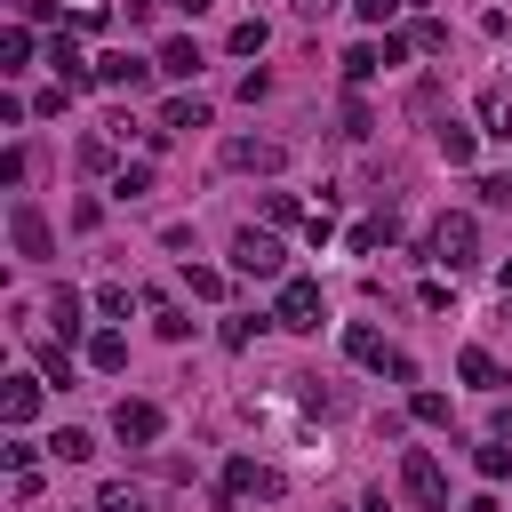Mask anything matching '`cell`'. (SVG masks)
I'll list each match as a JSON object with an SVG mask.
<instances>
[{
	"label": "cell",
	"instance_id": "obj_1",
	"mask_svg": "<svg viewBox=\"0 0 512 512\" xmlns=\"http://www.w3.org/2000/svg\"><path fill=\"white\" fill-rule=\"evenodd\" d=\"M400 488H408V504H416V512H448V472H440L424 448H408V456H400Z\"/></svg>",
	"mask_w": 512,
	"mask_h": 512
},
{
	"label": "cell",
	"instance_id": "obj_2",
	"mask_svg": "<svg viewBox=\"0 0 512 512\" xmlns=\"http://www.w3.org/2000/svg\"><path fill=\"white\" fill-rule=\"evenodd\" d=\"M472 256H480V224H472V216H440V224H432V264L464 272Z\"/></svg>",
	"mask_w": 512,
	"mask_h": 512
},
{
	"label": "cell",
	"instance_id": "obj_3",
	"mask_svg": "<svg viewBox=\"0 0 512 512\" xmlns=\"http://www.w3.org/2000/svg\"><path fill=\"white\" fill-rule=\"evenodd\" d=\"M8 240H16V256H32V264H48V256H56V232H48V216H40L32 200H16V208H8Z\"/></svg>",
	"mask_w": 512,
	"mask_h": 512
},
{
	"label": "cell",
	"instance_id": "obj_4",
	"mask_svg": "<svg viewBox=\"0 0 512 512\" xmlns=\"http://www.w3.org/2000/svg\"><path fill=\"white\" fill-rule=\"evenodd\" d=\"M232 272L272 280V272H280V240H272V232H256V224H248V232H232Z\"/></svg>",
	"mask_w": 512,
	"mask_h": 512
},
{
	"label": "cell",
	"instance_id": "obj_5",
	"mask_svg": "<svg viewBox=\"0 0 512 512\" xmlns=\"http://www.w3.org/2000/svg\"><path fill=\"white\" fill-rule=\"evenodd\" d=\"M272 320H280V328H296V336H304V328H320V320H328V304H320V280H288Z\"/></svg>",
	"mask_w": 512,
	"mask_h": 512
},
{
	"label": "cell",
	"instance_id": "obj_6",
	"mask_svg": "<svg viewBox=\"0 0 512 512\" xmlns=\"http://www.w3.org/2000/svg\"><path fill=\"white\" fill-rule=\"evenodd\" d=\"M232 496H280V472L256 464V456H232V464H224V504H232Z\"/></svg>",
	"mask_w": 512,
	"mask_h": 512
},
{
	"label": "cell",
	"instance_id": "obj_7",
	"mask_svg": "<svg viewBox=\"0 0 512 512\" xmlns=\"http://www.w3.org/2000/svg\"><path fill=\"white\" fill-rule=\"evenodd\" d=\"M112 432H120L128 448H144V440H160V408H152V400H120V408H112Z\"/></svg>",
	"mask_w": 512,
	"mask_h": 512
},
{
	"label": "cell",
	"instance_id": "obj_8",
	"mask_svg": "<svg viewBox=\"0 0 512 512\" xmlns=\"http://www.w3.org/2000/svg\"><path fill=\"white\" fill-rule=\"evenodd\" d=\"M224 160H232V168H264V176H272V168L288 160V144H272V136H232V144H224Z\"/></svg>",
	"mask_w": 512,
	"mask_h": 512
},
{
	"label": "cell",
	"instance_id": "obj_9",
	"mask_svg": "<svg viewBox=\"0 0 512 512\" xmlns=\"http://www.w3.org/2000/svg\"><path fill=\"white\" fill-rule=\"evenodd\" d=\"M144 80H152V64H136V56H104V64H96V88H128V96H136Z\"/></svg>",
	"mask_w": 512,
	"mask_h": 512
},
{
	"label": "cell",
	"instance_id": "obj_10",
	"mask_svg": "<svg viewBox=\"0 0 512 512\" xmlns=\"http://www.w3.org/2000/svg\"><path fill=\"white\" fill-rule=\"evenodd\" d=\"M0 408H8V424L24 432V424H32V408H40V376H8V392H0Z\"/></svg>",
	"mask_w": 512,
	"mask_h": 512
},
{
	"label": "cell",
	"instance_id": "obj_11",
	"mask_svg": "<svg viewBox=\"0 0 512 512\" xmlns=\"http://www.w3.org/2000/svg\"><path fill=\"white\" fill-rule=\"evenodd\" d=\"M480 120H488V136H504V144H512V88H504V80H488V88H480Z\"/></svg>",
	"mask_w": 512,
	"mask_h": 512
},
{
	"label": "cell",
	"instance_id": "obj_12",
	"mask_svg": "<svg viewBox=\"0 0 512 512\" xmlns=\"http://www.w3.org/2000/svg\"><path fill=\"white\" fill-rule=\"evenodd\" d=\"M384 64H392V48H384V40H360V48H352V56H344V80H352V88H360V80H376V72H384Z\"/></svg>",
	"mask_w": 512,
	"mask_h": 512
},
{
	"label": "cell",
	"instance_id": "obj_13",
	"mask_svg": "<svg viewBox=\"0 0 512 512\" xmlns=\"http://www.w3.org/2000/svg\"><path fill=\"white\" fill-rule=\"evenodd\" d=\"M48 64H56V80H64V88H80V80H96V72H88V64H80V48H72V40H64V32H56V40H48Z\"/></svg>",
	"mask_w": 512,
	"mask_h": 512
},
{
	"label": "cell",
	"instance_id": "obj_14",
	"mask_svg": "<svg viewBox=\"0 0 512 512\" xmlns=\"http://www.w3.org/2000/svg\"><path fill=\"white\" fill-rule=\"evenodd\" d=\"M160 128H168V136H192V128H208V104H200V96H176V104L160 112Z\"/></svg>",
	"mask_w": 512,
	"mask_h": 512
},
{
	"label": "cell",
	"instance_id": "obj_15",
	"mask_svg": "<svg viewBox=\"0 0 512 512\" xmlns=\"http://www.w3.org/2000/svg\"><path fill=\"white\" fill-rule=\"evenodd\" d=\"M344 352H352L360 368H384V360H392V344H384L376 328H344Z\"/></svg>",
	"mask_w": 512,
	"mask_h": 512
},
{
	"label": "cell",
	"instance_id": "obj_16",
	"mask_svg": "<svg viewBox=\"0 0 512 512\" xmlns=\"http://www.w3.org/2000/svg\"><path fill=\"white\" fill-rule=\"evenodd\" d=\"M88 360H96L104 376H112V368H128V336H120V328H104V336H88Z\"/></svg>",
	"mask_w": 512,
	"mask_h": 512
},
{
	"label": "cell",
	"instance_id": "obj_17",
	"mask_svg": "<svg viewBox=\"0 0 512 512\" xmlns=\"http://www.w3.org/2000/svg\"><path fill=\"white\" fill-rule=\"evenodd\" d=\"M96 512H152V496H144V488H128V480H104Z\"/></svg>",
	"mask_w": 512,
	"mask_h": 512
},
{
	"label": "cell",
	"instance_id": "obj_18",
	"mask_svg": "<svg viewBox=\"0 0 512 512\" xmlns=\"http://www.w3.org/2000/svg\"><path fill=\"white\" fill-rule=\"evenodd\" d=\"M160 72H168V80H192V72H200V48H192V40H168V48H160Z\"/></svg>",
	"mask_w": 512,
	"mask_h": 512
},
{
	"label": "cell",
	"instance_id": "obj_19",
	"mask_svg": "<svg viewBox=\"0 0 512 512\" xmlns=\"http://www.w3.org/2000/svg\"><path fill=\"white\" fill-rule=\"evenodd\" d=\"M48 320H56V328H64V344H72V336H80V296H72V288H56V296H48Z\"/></svg>",
	"mask_w": 512,
	"mask_h": 512
},
{
	"label": "cell",
	"instance_id": "obj_20",
	"mask_svg": "<svg viewBox=\"0 0 512 512\" xmlns=\"http://www.w3.org/2000/svg\"><path fill=\"white\" fill-rule=\"evenodd\" d=\"M456 368H464V384H480V392H488V384H504V368H496V360H488L480 344H472V352H464Z\"/></svg>",
	"mask_w": 512,
	"mask_h": 512
},
{
	"label": "cell",
	"instance_id": "obj_21",
	"mask_svg": "<svg viewBox=\"0 0 512 512\" xmlns=\"http://www.w3.org/2000/svg\"><path fill=\"white\" fill-rule=\"evenodd\" d=\"M264 40H272V32L248 16V24H232V40H224V48H232V56H264Z\"/></svg>",
	"mask_w": 512,
	"mask_h": 512
},
{
	"label": "cell",
	"instance_id": "obj_22",
	"mask_svg": "<svg viewBox=\"0 0 512 512\" xmlns=\"http://www.w3.org/2000/svg\"><path fill=\"white\" fill-rule=\"evenodd\" d=\"M472 464H480V480H504V472H512V440H488Z\"/></svg>",
	"mask_w": 512,
	"mask_h": 512
},
{
	"label": "cell",
	"instance_id": "obj_23",
	"mask_svg": "<svg viewBox=\"0 0 512 512\" xmlns=\"http://www.w3.org/2000/svg\"><path fill=\"white\" fill-rule=\"evenodd\" d=\"M408 48H424V56H440V48H448V24H440V16H424V24L408 32Z\"/></svg>",
	"mask_w": 512,
	"mask_h": 512
},
{
	"label": "cell",
	"instance_id": "obj_24",
	"mask_svg": "<svg viewBox=\"0 0 512 512\" xmlns=\"http://www.w3.org/2000/svg\"><path fill=\"white\" fill-rule=\"evenodd\" d=\"M440 160L464 168V160H472V128H440Z\"/></svg>",
	"mask_w": 512,
	"mask_h": 512
},
{
	"label": "cell",
	"instance_id": "obj_25",
	"mask_svg": "<svg viewBox=\"0 0 512 512\" xmlns=\"http://www.w3.org/2000/svg\"><path fill=\"white\" fill-rule=\"evenodd\" d=\"M112 192H120V200H144V192H152V168H144V160H136V168H120V176H112Z\"/></svg>",
	"mask_w": 512,
	"mask_h": 512
},
{
	"label": "cell",
	"instance_id": "obj_26",
	"mask_svg": "<svg viewBox=\"0 0 512 512\" xmlns=\"http://www.w3.org/2000/svg\"><path fill=\"white\" fill-rule=\"evenodd\" d=\"M128 304H136V288H120V280H104V288H96V312H112V320H128Z\"/></svg>",
	"mask_w": 512,
	"mask_h": 512
},
{
	"label": "cell",
	"instance_id": "obj_27",
	"mask_svg": "<svg viewBox=\"0 0 512 512\" xmlns=\"http://www.w3.org/2000/svg\"><path fill=\"white\" fill-rule=\"evenodd\" d=\"M40 376H48V384H72V352H64V344H40Z\"/></svg>",
	"mask_w": 512,
	"mask_h": 512
},
{
	"label": "cell",
	"instance_id": "obj_28",
	"mask_svg": "<svg viewBox=\"0 0 512 512\" xmlns=\"http://www.w3.org/2000/svg\"><path fill=\"white\" fill-rule=\"evenodd\" d=\"M24 56H32V32H24V24H16V32H0V64H8V72H16V64H24Z\"/></svg>",
	"mask_w": 512,
	"mask_h": 512
},
{
	"label": "cell",
	"instance_id": "obj_29",
	"mask_svg": "<svg viewBox=\"0 0 512 512\" xmlns=\"http://www.w3.org/2000/svg\"><path fill=\"white\" fill-rule=\"evenodd\" d=\"M48 448H56V456H64V464H80V456H88V448H96V440H88V432H72V424H64V432H56V440H48Z\"/></svg>",
	"mask_w": 512,
	"mask_h": 512
},
{
	"label": "cell",
	"instance_id": "obj_30",
	"mask_svg": "<svg viewBox=\"0 0 512 512\" xmlns=\"http://www.w3.org/2000/svg\"><path fill=\"white\" fill-rule=\"evenodd\" d=\"M384 240H392V216H368V224L352 232V248H384Z\"/></svg>",
	"mask_w": 512,
	"mask_h": 512
},
{
	"label": "cell",
	"instance_id": "obj_31",
	"mask_svg": "<svg viewBox=\"0 0 512 512\" xmlns=\"http://www.w3.org/2000/svg\"><path fill=\"white\" fill-rule=\"evenodd\" d=\"M152 320H160V336H168V344H176V336H192V320H184L176 304H152Z\"/></svg>",
	"mask_w": 512,
	"mask_h": 512
},
{
	"label": "cell",
	"instance_id": "obj_32",
	"mask_svg": "<svg viewBox=\"0 0 512 512\" xmlns=\"http://www.w3.org/2000/svg\"><path fill=\"white\" fill-rule=\"evenodd\" d=\"M80 168H112V136H88L80 144Z\"/></svg>",
	"mask_w": 512,
	"mask_h": 512
},
{
	"label": "cell",
	"instance_id": "obj_33",
	"mask_svg": "<svg viewBox=\"0 0 512 512\" xmlns=\"http://www.w3.org/2000/svg\"><path fill=\"white\" fill-rule=\"evenodd\" d=\"M416 424H448V400L440 392H416Z\"/></svg>",
	"mask_w": 512,
	"mask_h": 512
},
{
	"label": "cell",
	"instance_id": "obj_34",
	"mask_svg": "<svg viewBox=\"0 0 512 512\" xmlns=\"http://www.w3.org/2000/svg\"><path fill=\"white\" fill-rule=\"evenodd\" d=\"M480 200L488 208H512V176H480Z\"/></svg>",
	"mask_w": 512,
	"mask_h": 512
},
{
	"label": "cell",
	"instance_id": "obj_35",
	"mask_svg": "<svg viewBox=\"0 0 512 512\" xmlns=\"http://www.w3.org/2000/svg\"><path fill=\"white\" fill-rule=\"evenodd\" d=\"M352 8H360L368 24H384V16H392V8H408V0H352Z\"/></svg>",
	"mask_w": 512,
	"mask_h": 512
},
{
	"label": "cell",
	"instance_id": "obj_36",
	"mask_svg": "<svg viewBox=\"0 0 512 512\" xmlns=\"http://www.w3.org/2000/svg\"><path fill=\"white\" fill-rule=\"evenodd\" d=\"M288 8H296V16H328L336 0H288Z\"/></svg>",
	"mask_w": 512,
	"mask_h": 512
},
{
	"label": "cell",
	"instance_id": "obj_37",
	"mask_svg": "<svg viewBox=\"0 0 512 512\" xmlns=\"http://www.w3.org/2000/svg\"><path fill=\"white\" fill-rule=\"evenodd\" d=\"M496 440H512V408H504V416H496Z\"/></svg>",
	"mask_w": 512,
	"mask_h": 512
},
{
	"label": "cell",
	"instance_id": "obj_38",
	"mask_svg": "<svg viewBox=\"0 0 512 512\" xmlns=\"http://www.w3.org/2000/svg\"><path fill=\"white\" fill-rule=\"evenodd\" d=\"M368 512H392V504H384V496H368Z\"/></svg>",
	"mask_w": 512,
	"mask_h": 512
},
{
	"label": "cell",
	"instance_id": "obj_39",
	"mask_svg": "<svg viewBox=\"0 0 512 512\" xmlns=\"http://www.w3.org/2000/svg\"><path fill=\"white\" fill-rule=\"evenodd\" d=\"M504 296H512V264H504Z\"/></svg>",
	"mask_w": 512,
	"mask_h": 512
},
{
	"label": "cell",
	"instance_id": "obj_40",
	"mask_svg": "<svg viewBox=\"0 0 512 512\" xmlns=\"http://www.w3.org/2000/svg\"><path fill=\"white\" fill-rule=\"evenodd\" d=\"M184 8H192V16H200V8H208V0H184Z\"/></svg>",
	"mask_w": 512,
	"mask_h": 512
}]
</instances>
